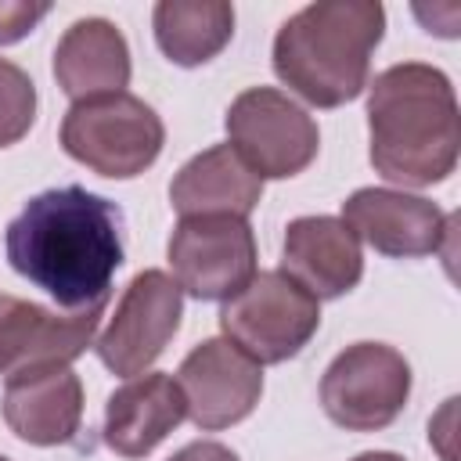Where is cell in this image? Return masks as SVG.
I'll return each mask as SVG.
<instances>
[{
	"instance_id": "obj_18",
	"label": "cell",
	"mask_w": 461,
	"mask_h": 461,
	"mask_svg": "<svg viewBox=\"0 0 461 461\" xmlns=\"http://www.w3.org/2000/svg\"><path fill=\"white\" fill-rule=\"evenodd\" d=\"M158 50L180 65L194 68L212 61L234 36V7L223 0H162L151 14Z\"/></svg>"
},
{
	"instance_id": "obj_3",
	"label": "cell",
	"mask_w": 461,
	"mask_h": 461,
	"mask_svg": "<svg viewBox=\"0 0 461 461\" xmlns=\"http://www.w3.org/2000/svg\"><path fill=\"white\" fill-rule=\"evenodd\" d=\"M382 32L385 11L375 0L306 4L274 36V72L303 101L339 108L367 86L371 54Z\"/></svg>"
},
{
	"instance_id": "obj_2",
	"label": "cell",
	"mask_w": 461,
	"mask_h": 461,
	"mask_svg": "<svg viewBox=\"0 0 461 461\" xmlns=\"http://www.w3.org/2000/svg\"><path fill=\"white\" fill-rule=\"evenodd\" d=\"M367 133L371 166L385 180L403 187L447 180L461 148L450 79L425 61H403L378 72L367 90Z\"/></svg>"
},
{
	"instance_id": "obj_1",
	"label": "cell",
	"mask_w": 461,
	"mask_h": 461,
	"mask_svg": "<svg viewBox=\"0 0 461 461\" xmlns=\"http://www.w3.org/2000/svg\"><path fill=\"white\" fill-rule=\"evenodd\" d=\"M7 263L43 288L58 306L86 310L108 303L122 267V212L86 187H54L25 202L7 223Z\"/></svg>"
},
{
	"instance_id": "obj_23",
	"label": "cell",
	"mask_w": 461,
	"mask_h": 461,
	"mask_svg": "<svg viewBox=\"0 0 461 461\" xmlns=\"http://www.w3.org/2000/svg\"><path fill=\"white\" fill-rule=\"evenodd\" d=\"M0 461H7V457H0Z\"/></svg>"
},
{
	"instance_id": "obj_7",
	"label": "cell",
	"mask_w": 461,
	"mask_h": 461,
	"mask_svg": "<svg viewBox=\"0 0 461 461\" xmlns=\"http://www.w3.org/2000/svg\"><path fill=\"white\" fill-rule=\"evenodd\" d=\"M411 396V364L385 342L346 346L321 378L324 414L349 432H378L396 421Z\"/></svg>"
},
{
	"instance_id": "obj_16",
	"label": "cell",
	"mask_w": 461,
	"mask_h": 461,
	"mask_svg": "<svg viewBox=\"0 0 461 461\" xmlns=\"http://www.w3.org/2000/svg\"><path fill=\"white\" fill-rule=\"evenodd\" d=\"M54 79L72 101L122 94L130 83L126 36L108 18H79L54 47Z\"/></svg>"
},
{
	"instance_id": "obj_19",
	"label": "cell",
	"mask_w": 461,
	"mask_h": 461,
	"mask_svg": "<svg viewBox=\"0 0 461 461\" xmlns=\"http://www.w3.org/2000/svg\"><path fill=\"white\" fill-rule=\"evenodd\" d=\"M36 122V86L25 68L0 58V148L18 144Z\"/></svg>"
},
{
	"instance_id": "obj_12",
	"label": "cell",
	"mask_w": 461,
	"mask_h": 461,
	"mask_svg": "<svg viewBox=\"0 0 461 461\" xmlns=\"http://www.w3.org/2000/svg\"><path fill=\"white\" fill-rule=\"evenodd\" d=\"M101 310H72L54 313L29 299H14L0 292V375H18L43 364H72L97 335Z\"/></svg>"
},
{
	"instance_id": "obj_14",
	"label": "cell",
	"mask_w": 461,
	"mask_h": 461,
	"mask_svg": "<svg viewBox=\"0 0 461 461\" xmlns=\"http://www.w3.org/2000/svg\"><path fill=\"white\" fill-rule=\"evenodd\" d=\"M281 270L303 285L317 303L353 292L364 277V252L357 234L339 216H299L285 227Z\"/></svg>"
},
{
	"instance_id": "obj_13",
	"label": "cell",
	"mask_w": 461,
	"mask_h": 461,
	"mask_svg": "<svg viewBox=\"0 0 461 461\" xmlns=\"http://www.w3.org/2000/svg\"><path fill=\"white\" fill-rule=\"evenodd\" d=\"M4 421L32 447H58L79 432L83 382L68 364H43L7 378Z\"/></svg>"
},
{
	"instance_id": "obj_17",
	"label": "cell",
	"mask_w": 461,
	"mask_h": 461,
	"mask_svg": "<svg viewBox=\"0 0 461 461\" xmlns=\"http://www.w3.org/2000/svg\"><path fill=\"white\" fill-rule=\"evenodd\" d=\"M263 198V180L230 144L205 148L169 184V202L184 216H238L245 220Z\"/></svg>"
},
{
	"instance_id": "obj_21",
	"label": "cell",
	"mask_w": 461,
	"mask_h": 461,
	"mask_svg": "<svg viewBox=\"0 0 461 461\" xmlns=\"http://www.w3.org/2000/svg\"><path fill=\"white\" fill-rule=\"evenodd\" d=\"M169 461H238V454L223 443H212V439H194L187 443L184 450H176Z\"/></svg>"
},
{
	"instance_id": "obj_11",
	"label": "cell",
	"mask_w": 461,
	"mask_h": 461,
	"mask_svg": "<svg viewBox=\"0 0 461 461\" xmlns=\"http://www.w3.org/2000/svg\"><path fill=\"white\" fill-rule=\"evenodd\" d=\"M342 223L357 234V241L371 245L393 259H421L443 249L450 238L454 216H447L436 202L389 187H360L342 202Z\"/></svg>"
},
{
	"instance_id": "obj_10",
	"label": "cell",
	"mask_w": 461,
	"mask_h": 461,
	"mask_svg": "<svg viewBox=\"0 0 461 461\" xmlns=\"http://www.w3.org/2000/svg\"><path fill=\"white\" fill-rule=\"evenodd\" d=\"M176 385L184 393L187 418L202 432H220L256 411L263 396V367L227 339H205L184 357Z\"/></svg>"
},
{
	"instance_id": "obj_20",
	"label": "cell",
	"mask_w": 461,
	"mask_h": 461,
	"mask_svg": "<svg viewBox=\"0 0 461 461\" xmlns=\"http://www.w3.org/2000/svg\"><path fill=\"white\" fill-rule=\"evenodd\" d=\"M47 11L50 4H36V0H0V47L29 36L47 18Z\"/></svg>"
},
{
	"instance_id": "obj_15",
	"label": "cell",
	"mask_w": 461,
	"mask_h": 461,
	"mask_svg": "<svg viewBox=\"0 0 461 461\" xmlns=\"http://www.w3.org/2000/svg\"><path fill=\"white\" fill-rule=\"evenodd\" d=\"M184 418H187V403L176 378L162 371L137 375L126 378L104 403V443L119 457H144Z\"/></svg>"
},
{
	"instance_id": "obj_8",
	"label": "cell",
	"mask_w": 461,
	"mask_h": 461,
	"mask_svg": "<svg viewBox=\"0 0 461 461\" xmlns=\"http://www.w3.org/2000/svg\"><path fill=\"white\" fill-rule=\"evenodd\" d=\"M173 281L194 299H230L256 277V234L238 216H184L166 245Z\"/></svg>"
},
{
	"instance_id": "obj_22",
	"label": "cell",
	"mask_w": 461,
	"mask_h": 461,
	"mask_svg": "<svg viewBox=\"0 0 461 461\" xmlns=\"http://www.w3.org/2000/svg\"><path fill=\"white\" fill-rule=\"evenodd\" d=\"M353 461H403L400 454H389V450H367V454H357Z\"/></svg>"
},
{
	"instance_id": "obj_6",
	"label": "cell",
	"mask_w": 461,
	"mask_h": 461,
	"mask_svg": "<svg viewBox=\"0 0 461 461\" xmlns=\"http://www.w3.org/2000/svg\"><path fill=\"white\" fill-rule=\"evenodd\" d=\"M227 144L245 158L259 180H285L303 173L321 148L317 122L303 104L274 86L241 90L227 108Z\"/></svg>"
},
{
	"instance_id": "obj_9",
	"label": "cell",
	"mask_w": 461,
	"mask_h": 461,
	"mask_svg": "<svg viewBox=\"0 0 461 461\" xmlns=\"http://www.w3.org/2000/svg\"><path fill=\"white\" fill-rule=\"evenodd\" d=\"M180 317H184L180 285L166 270H140L126 285L108 328L94 342L101 364L122 378L144 375L176 335Z\"/></svg>"
},
{
	"instance_id": "obj_5",
	"label": "cell",
	"mask_w": 461,
	"mask_h": 461,
	"mask_svg": "<svg viewBox=\"0 0 461 461\" xmlns=\"http://www.w3.org/2000/svg\"><path fill=\"white\" fill-rule=\"evenodd\" d=\"M220 328L223 339L259 367L281 364L303 353V346L317 335L321 303L285 270H256V277L223 303Z\"/></svg>"
},
{
	"instance_id": "obj_4",
	"label": "cell",
	"mask_w": 461,
	"mask_h": 461,
	"mask_svg": "<svg viewBox=\"0 0 461 461\" xmlns=\"http://www.w3.org/2000/svg\"><path fill=\"white\" fill-rule=\"evenodd\" d=\"M166 144V126L151 104L133 94L76 101L61 122V148L97 176L130 180L144 173Z\"/></svg>"
}]
</instances>
